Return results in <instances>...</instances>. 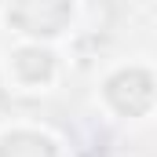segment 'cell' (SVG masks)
<instances>
[{
    "mask_svg": "<svg viewBox=\"0 0 157 157\" xmlns=\"http://www.w3.org/2000/svg\"><path fill=\"white\" fill-rule=\"evenodd\" d=\"M106 102L124 113V117H139V113H146L150 110V102H154V77L146 73V70H139V66H128V70H117L113 77L106 80Z\"/></svg>",
    "mask_w": 157,
    "mask_h": 157,
    "instance_id": "cell-1",
    "label": "cell"
},
{
    "mask_svg": "<svg viewBox=\"0 0 157 157\" xmlns=\"http://www.w3.org/2000/svg\"><path fill=\"white\" fill-rule=\"evenodd\" d=\"M18 29H26V33H33V37H55V33H62L66 29V22L73 18V7L70 4H62V0H33V4H18V7H11V15H7Z\"/></svg>",
    "mask_w": 157,
    "mask_h": 157,
    "instance_id": "cell-2",
    "label": "cell"
},
{
    "mask_svg": "<svg viewBox=\"0 0 157 157\" xmlns=\"http://www.w3.org/2000/svg\"><path fill=\"white\" fill-rule=\"evenodd\" d=\"M0 157H59L40 132H11L0 139Z\"/></svg>",
    "mask_w": 157,
    "mask_h": 157,
    "instance_id": "cell-4",
    "label": "cell"
},
{
    "mask_svg": "<svg viewBox=\"0 0 157 157\" xmlns=\"http://www.w3.org/2000/svg\"><path fill=\"white\" fill-rule=\"evenodd\" d=\"M11 70H15V77L22 84H44L55 73V59L44 48H18L11 55Z\"/></svg>",
    "mask_w": 157,
    "mask_h": 157,
    "instance_id": "cell-3",
    "label": "cell"
}]
</instances>
